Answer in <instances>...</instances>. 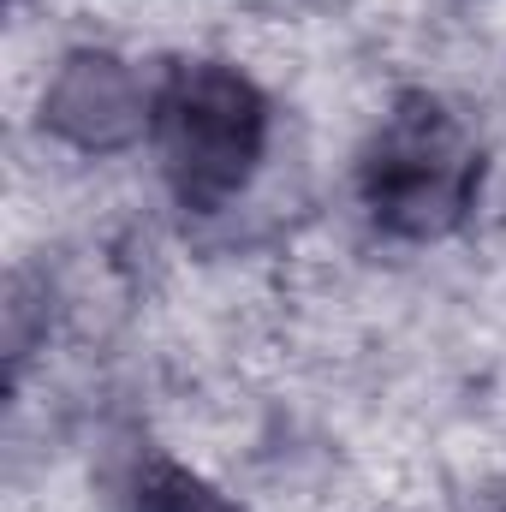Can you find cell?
<instances>
[{"mask_svg":"<svg viewBox=\"0 0 506 512\" xmlns=\"http://www.w3.org/2000/svg\"><path fill=\"white\" fill-rule=\"evenodd\" d=\"M42 126H54L78 149H120L137 131H149V96L114 54H72L48 84Z\"/></svg>","mask_w":506,"mask_h":512,"instance_id":"3957f363","label":"cell"},{"mask_svg":"<svg viewBox=\"0 0 506 512\" xmlns=\"http://www.w3.org/2000/svg\"><path fill=\"white\" fill-rule=\"evenodd\" d=\"M268 96L227 60H179L149 90V143L185 215H221L268 149Z\"/></svg>","mask_w":506,"mask_h":512,"instance_id":"6da1fadb","label":"cell"},{"mask_svg":"<svg viewBox=\"0 0 506 512\" xmlns=\"http://www.w3.org/2000/svg\"><path fill=\"white\" fill-rule=\"evenodd\" d=\"M131 512H239V507L227 495H215L179 459L149 453V459H137V477H131Z\"/></svg>","mask_w":506,"mask_h":512,"instance_id":"277c9868","label":"cell"},{"mask_svg":"<svg viewBox=\"0 0 506 512\" xmlns=\"http://www.w3.org/2000/svg\"><path fill=\"white\" fill-rule=\"evenodd\" d=\"M483 191V143L441 96H399L364 143L358 197L387 239L429 245L465 227Z\"/></svg>","mask_w":506,"mask_h":512,"instance_id":"7a4b0ae2","label":"cell"}]
</instances>
